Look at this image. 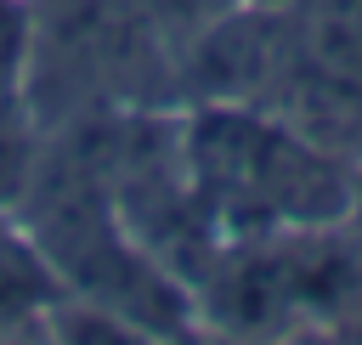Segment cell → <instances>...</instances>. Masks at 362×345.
<instances>
[{"label":"cell","instance_id":"6da1fadb","mask_svg":"<svg viewBox=\"0 0 362 345\" xmlns=\"http://www.w3.org/2000/svg\"><path fill=\"white\" fill-rule=\"evenodd\" d=\"M187 158L204 209L215 221H238L243 232L328 226L351 209L345 170L322 153V141L272 124L243 102H209Z\"/></svg>","mask_w":362,"mask_h":345},{"label":"cell","instance_id":"7a4b0ae2","mask_svg":"<svg viewBox=\"0 0 362 345\" xmlns=\"http://www.w3.org/2000/svg\"><path fill=\"white\" fill-rule=\"evenodd\" d=\"M243 0H141V11H147V23H153V34H158V45L170 51V62H181L226 11H238Z\"/></svg>","mask_w":362,"mask_h":345},{"label":"cell","instance_id":"3957f363","mask_svg":"<svg viewBox=\"0 0 362 345\" xmlns=\"http://www.w3.org/2000/svg\"><path fill=\"white\" fill-rule=\"evenodd\" d=\"M243 6H266V11H283L288 0H243Z\"/></svg>","mask_w":362,"mask_h":345},{"label":"cell","instance_id":"277c9868","mask_svg":"<svg viewBox=\"0 0 362 345\" xmlns=\"http://www.w3.org/2000/svg\"><path fill=\"white\" fill-rule=\"evenodd\" d=\"M45 6H68V0H40V11H45Z\"/></svg>","mask_w":362,"mask_h":345}]
</instances>
